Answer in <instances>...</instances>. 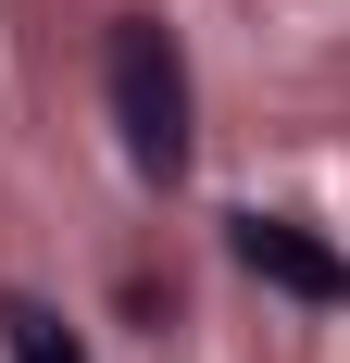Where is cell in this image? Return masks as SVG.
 I'll return each mask as SVG.
<instances>
[{"mask_svg":"<svg viewBox=\"0 0 350 363\" xmlns=\"http://www.w3.org/2000/svg\"><path fill=\"white\" fill-rule=\"evenodd\" d=\"M101 88H113V138H125V163H138L150 188H175L201 138H188V50H175L163 13H113Z\"/></svg>","mask_w":350,"mask_h":363,"instance_id":"1","label":"cell"},{"mask_svg":"<svg viewBox=\"0 0 350 363\" xmlns=\"http://www.w3.org/2000/svg\"><path fill=\"white\" fill-rule=\"evenodd\" d=\"M225 251H238V276H263L300 313H350V251H325L300 213H225Z\"/></svg>","mask_w":350,"mask_h":363,"instance_id":"2","label":"cell"},{"mask_svg":"<svg viewBox=\"0 0 350 363\" xmlns=\"http://www.w3.org/2000/svg\"><path fill=\"white\" fill-rule=\"evenodd\" d=\"M0 351H13V363H88V351H75V326L50 313V301H26V289L0 301Z\"/></svg>","mask_w":350,"mask_h":363,"instance_id":"3","label":"cell"}]
</instances>
